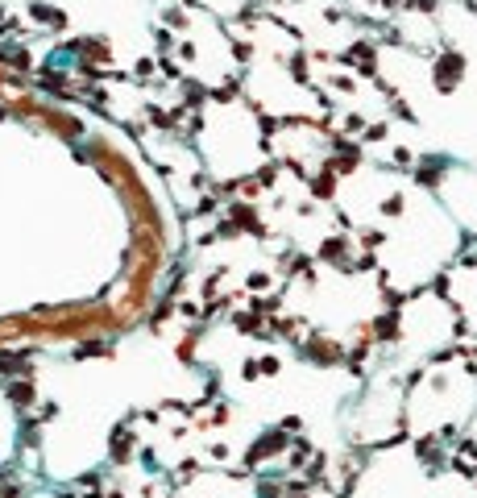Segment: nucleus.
Returning a JSON list of instances; mask_svg holds the SVG:
<instances>
[{"label":"nucleus","mask_w":477,"mask_h":498,"mask_svg":"<svg viewBox=\"0 0 477 498\" xmlns=\"http://www.w3.org/2000/svg\"><path fill=\"white\" fill-rule=\"evenodd\" d=\"M461 71H465V58H461L457 50H444V54L436 58V87H440V91H449V87H457V79H461Z\"/></svg>","instance_id":"f257e3e1"},{"label":"nucleus","mask_w":477,"mask_h":498,"mask_svg":"<svg viewBox=\"0 0 477 498\" xmlns=\"http://www.w3.org/2000/svg\"><path fill=\"white\" fill-rule=\"evenodd\" d=\"M278 445H287V436H282V432H270V436H262V441L249 449V465H253V461H266V457H274V453H278Z\"/></svg>","instance_id":"f03ea898"},{"label":"nucleus","mask_w":477,"mask_h":498,"mask_svg":"<svg viewBox=\"0 0 477 498\" xmlns=\"http://www.w3.org/2000/svg\"><path fill=\"white\" fill-rule=\"evenodd\" d=\"M307 357H316V362H341L336 345H328V341H312V345H307Z\"/></svg>","instance_id":"7ed1b4c3"},{"label":"nucleus","mask_w":477,"mask_h":498,"mask_svg":"<svg viewBox=\"0 0 477 498\" xmlns=\"http://www.w3.org/2000/svg\"><path fill=\"white\" fill-rule=\"evenodd\" d=\"M33 17H37L42 25H54V29H62V25H66V17H62L58 8H46V4H33Z\"/></svg>","instance_id":"20e7f679"},{"label":"nucleus","mask_w":477,"mask_h":498,"mask_svg":"<svg viewBox=\"0 0 477 498\" xmlns=\"http://www.w3.org/2000/svg\"><path fill=\"white\" fill-rule=\"evenodd\" d=\"M332 191H336V187H332V175H316V179H312V195H320V199H328Z\"/></svg>","instance_id":"39448f33"},{"label":"nucleus","mask_w":477,"mask_h":498,"mask_svg":"<svg viewBox=\"0 0 477 498\" xmlns=\"http://www.w3.org/2000/svg\"><path fill=\"white\" fill-rule=\"evenodd\" d=\"M395 332H399V320H395V312H390V316L378 320V337H395Z\"/></svg>","instance_id":"423d86ee"}]
</instances>
